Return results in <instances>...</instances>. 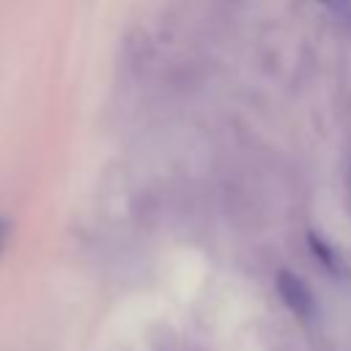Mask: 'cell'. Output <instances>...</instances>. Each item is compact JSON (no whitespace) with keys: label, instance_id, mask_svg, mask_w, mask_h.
<instances>
[{"label":"cell","instance_id":"6da1fadb","mask_svg":"<svg viewBox=\"0 0 351 351\" xmlns=\"http://www.w3.org/2000/svg\"><path fill=\"white\" fill-rule=\"evenodd\" d=\"M274 288H277L282 304H285L299 321H313V318H315L318 302H315L310 285H307L299 274H293V271H288V269H280L277 277H274Z\"/></svg>","mask_w":351,"mask_h":351},{"label":"cell","instance_id":"7a4b0ae2","mask_svg":"<svg viewBox=\"0 0 351 351\" xmlns=\"http://www.w3.org/2000/svg\"><path fill=\"white\" fill-rule=\"evenodd\" d=\"M307 247H310V255L315 258V263H318L326 274H332V277H343V274H346L343 255H340V252H337L321 233L310 230V233H307Z\"/></svg>","mask_w":351,"mask_h":351},{"label":"cell","instance_id":"3957f363","mask_svg":"<svg viewBox=\"0 0 351 351\" xmlns=\"http://www.w3.org/2000/svg\"><path fill=\"white\" fill-rule=\"evenodd\" d=\"M318 3L324 8H329L340 19V25H346L351 30V0H318Z\"/></svg>","mask_w":351,"mask_h":351},{"label":"cell","instance_id":"277c9868","mask_svg":"<svg viewBox=\"0 0 351 351\" xmlns=\"http://www.w3.org/2000/svg\"><path fill=\"white\" fill-rule=\"evenodd\" d=\"M8 230H11L8 222L0 217V255H3V247H5V241H8Z\"/></svg>","mask_w":351,"mask_h":351},{"label":"cell","instance_id":"5b68a950","mask_svg":"<svg viewBox=\"0 0 351 351\" xmlns=\"http://www.w3.org/2000/svg\"><path fill=\"white\" fill-rule=\"evenodd\" d=\"M346 197H348V208H351V159H348V167H346Z\"/></svg>","mask_w":351,"mask_h":351}]
</instances>
